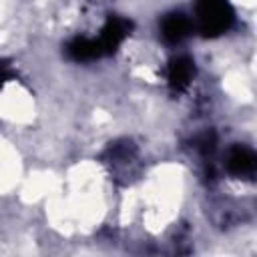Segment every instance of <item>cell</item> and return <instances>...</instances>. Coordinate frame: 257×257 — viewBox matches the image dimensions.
<instances>
[{
  "label": "cell",
  "mask_w": 257,
  "mask_h": 257,
  "mask_svg": "<svg viewBox=\"0 0 257 257\" xmlns=\"http://www.w3.org/2000/svg\"><path fill=\"white\" fill-rule=\"evenodd\" d=\"M197 22L203 36H219L233 24V10L227 0H197Z\"/></svg>",
  "instance_id": "6da1fadb"
},
{
  "label": "cell",
  "mask_w": 257,
  "mask_h": 257,
  "mask_svg": "<svg viewBox=\"0 0 257 257\" xmlns=\"http://www.w3.org/2000/svg\"><path fill=\"white\" fill-rule=\"evenodd\" d=\"M131 30V22L124 20V18H118V16H110L98 36V42H100V48H102V54H112L118 44L124 40V36L128 34Z\"/></svg>",
  "instance_id": "7a4b0ae2"
},
{
  "label": "cell",
  "mask_w": 257,
  "mask_h": 257,
  "mask_svg": "<svg viewBox=\"0 0 257 257\" xmlns=\"http://www.w3.org/2000/svg\"><path fill=\"white\" fill-rule=\"evenodd\" d=\"M227 171L237 177H249L257 173V153L247 147H233L227 155Z\"/></svg>",
  "instance_id": "3957f363"
},
{
  "label": "cell",
  "mask_w": 257,
  "mask_h": 257,
  "mask_svg": "<svg viewBox=\"0 0 257 257\" xmlns=\"http://www.w3.org/2000/svg\"><path fill=\"white\" fill-rule=\"evenodd\" d=\"M161 32L167 42H181L191 32V20L181 12H171L163 18Z\"/></svg>",
  "instance_id": "277c9868"
},
{
  "label": "cell",
  "mask_w": 257,
  "mask_h": 257,
  "mask_svg": "<svg viewBox=\"0 0 257 257\" xmlns=\"http://www.w3.org/2000/svg\"><path fill=\"white\" fill-rule=\"evenodd\" d=\"M195 74V64L189 56H177L169 62V70H167V76H169V84L175 88V90H183L187 88V84L191 82Z\"/></svg>",
  "instance_id": "5b68a950"
},
{
  "label": "cell",
  "mask_w": 257,
  "mask_h": 257,
  "mask_svg": "<svg viewBox=\"0 0 257 257\" xmlns=\"http://www.w3.org/2000/svg\"><path fill=\"white\" fill-rule=\"evenodd\" d=\"M66 54L72 60H78V62H86V60H94L98 56H104L102 48H100V42L90 40V38H74L72 42H68Z\"/></svg>",
  "instance_id": "8992f818"
}]
</instances>
